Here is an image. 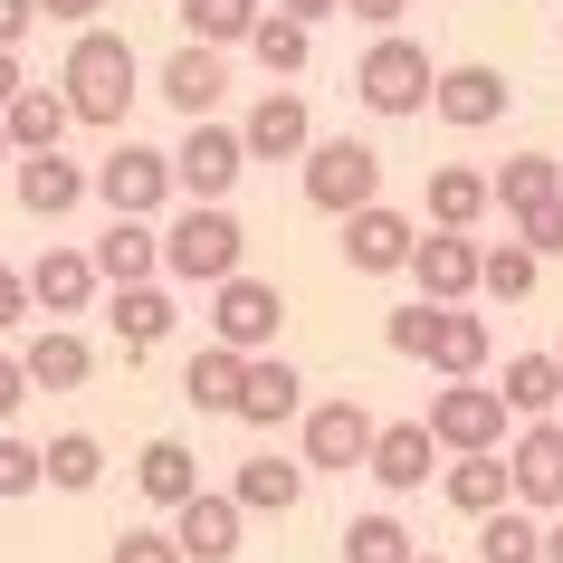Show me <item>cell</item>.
I'll return each mask as SVG.
<instances>
[{
  "label": "cell",
  "mask_w": 563,
  "mask_h": 563,
  "mask_svg": "<svg viewBox=\"0 0 563 563\" xmlns=\"http://www.w3.org/2000/svg\"><path fill=\"white\" fill-rule=\"evenodd\" d=\"M544 563H563V516H554V526H544Z\"/></svg>",
  "instance_id": "f907efd6"
},
{
  "label": "cell",
  "mask_w": 563,
  "mask_h": 563,
  "mask_svg": "<svg viewBox=\"0 0 563 563\" xmlns=\"http://www.w3.org/2000/svg\"><path fill=\"white\" fill-rule=\"evenodd\" d=\"M134 487H144L163 516H173V506H191V497H201V459H191V440H144V459H134Z\"/></svg>",
  "instance_id": "4316f807"
},
{
  "label": "cell",
  "mask_w": 563,
  "mask_h": 563,
  "mask_svg": "<svg viewBox=\"0 0 563 563\" xmlns=\"http://www.w3.org/2000/svg\"><path fill=\"white\" fill-rule=\"evenodd\" d=\"M325 10H344V0H277V20H297V30H316Z\"/></svg>",
  "instance_id": "681fc988"
},
{
  "label": "cell",
  "mask_w": 563,
  "mask_h": 563,
  "mask_svg": "<svg viewBox=\"0 0 563 563\" xmlns=\"http://www.w3.org/2000/svg\"><path fill=\"white\" fill-rule=\"evenodd\" d=\"M153 96H163V106H173V115L210 124V106H220V96H230V67L210 58V48H191V38H181L173 58H163V77H153Z\"/></svg>",
  "instance_id": "ac0fdd59"
},
{
  "label": "cell",
  "mask_w": 563,
  "mask_h": 563,
  "mask_svg": "<svg viewBox=\"0 0 563 563\" xmlns=\"http://www.w3.org/2000/svg\"><path fill=\"white\" fill-rule=\"evenodd\" d=\"M20 287H30V316L67 325V316H87V306H96V258H87V249H38V258L20 267Z\"/></svg>",
  "instance_id": "7c38bea8"
},
{
  "label": "cell",
  "mask_w": 563,
  "mask_h": 563,
  "mask_svg": "<svg viewBox=\"0 0 563 563\" xmlns=\"http://www.w3.org/2000/svg\"><path fill=\"white\" fill-rule=\"evenodd\" d=\"M506 477H516V506H563V430L554 420H526V430H516Z\"/></svg>",
  "instance_id": "d6986e66"
},
{
  "label": "cell",
  "mask_w": 563,
  "mask_h": 563,
  "mask_svg": "<svg viewBox=\"0 0 563 563\" xmlns=\"http://www.w3.org/2000/svg\"><path fill=\"white\" fill-rule=\"evenodd\" d=\"M554 430H563V401H554Z\"/></svg>",
  "instance_id": "816d5d0a"
},
{
  "label": "cell",
  "mask_w": 563,
  "mask_h": 563,
  "mask_svg": "<svg viewBox=\"0 0 563 563\" xmlns=\"http://www.w3.org/2000/svg\"><path fill=\"white\" fill-rule=\"evenodd\" d=\"M20 401H30V373H20V354H0V430L20 420Z\"/></svg>",
  "instance_id": "ee69618b"
},
{
  "label": "cell",
  "mask_w": 563,
  "mask_h": 563,
  "mask_svg": "<svg viewBox=\"0 0 563 563\" xmlns=\"http://www.w3.org/2000/svg\"><path fill=\"white\" fill-rule=\"evenodd\" d=\"M306 201L334 210V220L373 210V201H383V153L354 144V134H334V144H306Z\"/></svg>",
  "instance_id": "277c9868"
},
{
  "label": "cell",
  "mask_w": 563,
  "mask_h": 563,
  "mask_svg": "<svg viewBox=\"0 0 563 563\" xmlns=\"http://www.w3.org/2000/svg\"><path fill=\"white\" fill-rule=\"evenodd\" d=\"M96 10L106 0H38V20H67V30H96Z\"/></svg>",
  "instance_id": "bcb514c9"
},
{
  "label": "cell",
  "mask_w": 563,
  "mask_h": 563,
  "mask_svg": "<svg viewBox=\"0 0 563 563\" xmlns=\"http://www.w3.org/2000/svg\"><path fill=\"white\" fill-rule=\"evenodd\" d=\"M306 144H316V115H306L297 87H267L249 106V124H239V153L249 163H306Z\"/></svg>",
  "instance_id": "8fae6325"
},
{
  "label": "cell",
  "mask_w": 563,
  "mask_h": 563,
  "mask_svg": "<svg viewBox=\"0 0 563 563\" xmlns=\"http://www.w3.org/2000/svg\"><path fill=\"white\" fill-rule=\"evenodd\" d=\"M106 325H115V344H124V354H153V344L173 334V297H163V287H115Z\"/></svg>",
  "instance_id": "1f68e13d"
},
{
  "label": "cell",
  "mask_w": 563,
  "mask_h": 563,
  "mask_svg": "<svg viewBox=\"0 0 563 563\" xmlns=\"http://www.w3.org/2000/svg\"><path fill=\"white\" fill-rule=\"evenodd\" d=\"M106 563H181V554H173V534H163V526H124Z\"/></svg>",
  "instance_id": "b9f144b4"
},
{
  "label": "cell",
  "mask_w": 563,
  "mask_h": 563,
  "mask_svg": "<svg viewBox=\"0 0 563 563\" xmlns=\"http://www.w3.org/2000/svg\"><path fill=\"white\" fill-rule=\"evenodd\" d=\"M506 96H516V87H506L497 67L468 58V67H440V77H430V115L459 124V134H487V124L506 115Z\"/></svg>",
  "instance_id": "4fadbf2b"
},
{
  "label": "cell",
  "mask_w": 563,
  "mask_h": 563,
  "mask_svg": "<svg viewBox=\"0 0 563 563\" xmlns=\"http://www.w3.org/2000/svg\"><path fill=\"white\" fill-rule=\"evenodd\" d=\"M554 516H563V506H554Z\"/></svg>",
  "instance_id": "9f6ffc18"
},
{
  "label": "cell",
  "mask_w": 563,
  "mask_h": 563,
  "mask_svg": "<svg viewBox=\"0 0 563 563\" xmlns=\"http://www.w3.org/2000/svg\"><path fill=\"white\" fill-rule=\"evenodd\" d=\"M48 477H38V440H20V430H0V497H38Z\"/></svg>",
  "instance_id": "f35d334b"
},
{
  "label": "cell",
  "mask_w": 563,
  "mask_h": 563,
  "mask_svg": "<svg viewBox=\"0 0 563 563\" xmlns=\"http://www.w3.org/2000/svg\"><path fill=\"white\" fill-rule=\"evenodd\" d=\"M487 354H497V334H487V316H477V306H440V316H430V373H449V383H477V373H487Z\"/></svg>",
  "instance_id": "e0dca14e"
},
{
  "label": "cell",
  "mask_w": 563,
  "mask_h": 563,
  "mask_svg": "<svg viewBox=\"0 0 563 563\" xmlns=\"http://www.w3.org/2000/svg\"><path fill=\"white\" fill-rule=\"evenodd\" d=\"M20 316H30V287H20V267H0V334L20 325Z\"/></svg>",
  "instance_id": "f6af8a7d"
},
{
  "label": "cell",
  "mask_w": 563,
  "mask_h": 563,
  "mask_svg": "<svg viewBox=\"0 0 563 563\" xmlns=\"http://www.w3.org/2000/svg\"><path fill=\"white\" fill-rule=\"evenodd\" d=\"M373 430H383V420L363 411L354 391L316 401V411H306V468H344V477H354L363 459H373Z\"/></svg>",
  "instance_id": "30bf717a"
},
{
  "label": "cell",
  "mask_w": 563,
  "mask_h": 563,
  "mask_svg": "<svg viewBox=\"0 0 563 563\" xmlns=\"http://www.w3.org/2000/svg\"><path fill=\"white\" fill-rule=\"evenodd\" d=\"M87 191L115 210V220H153V210L173 201V153H153V144H134V134H115V153L87 173Z\"/></svg>",
  "instance_id": "8992f818"
},
{
  "label": "cell",
  "mask_w": 563,
  "mask_h": 563,
  "mask_svg": "<svg viewBox=\"0 0 563 563\" xmlns=\"http://www.w3.org/2000/svg\"><path fill=\"white\" fill-rule=\"evenodd\" d=\"M58 96H67V115H77V124L124 134L134 96H144V58H134V38H124V30H77V48H67V67H58Z\"/></svg>",
  "instance_id": "6da1fadb"
},
{
  "label": "cell",
  "mask_w": 563,
  "mask_h": 563,
  "mask_svg": "<svg viewBox=\"0 0 563 563\" xmlns=\"http://www.w3.org/2000/svg\"><path fill=\"white\" fill-rule=\"evenodd\" d=\"M411 277H420V306H468V297H477V239L430 230V239L411 249Z\"/></svg>",
  "instance_id": "5bb4252c"
},
{
  "label": "cell",
  "mask_w": 563,
  "mask_h": 563,
  "mask_svg": "<svg viewBox=\"0 0 563 563\" xmlns=\"http://www.w3.org/2000/svg\"><path fill=\"white\" fill-rule=\"evenodd\" d=\"M430 316H440V306H420V297H411V306H391L383 344H391V354H411V363H420V354H430Z\"/></svg>",
  "instance_id": "60d3db41"
},
{
  "label": "cell",
  "mask_w": 563,
  "mask_h": 563,
  "mask_svg": "<svg viewBox=\"0 0 563 563\" xmlns=\"http://www.w3.org/2000/svg\"><path fill=\"white\" fill-rule=\"evenodd\" d=\"M239 526H249V516H239L230 497H210V487H201L191 506H173V526H163V534H173L181 563H230L239 554Z\"/></svg>",
  "instance_id": "9a60e30c"
},
{
  "label": "cell",
  "mask_w": 563,
  "mask_h": 563,
  "mask_svg": "<svg viewBox=\"0 0 563 563\" xmlns=\"http://www.w3.org/2000/svg\"><path fill=\"white\" fill-rule=\"evenodd\" d=\"M363 468L383 477L391 497H411V487H430L440 449H430V430H420V420H391V430H373V459H363Z\"/></svg>",
  "instance_id": "7402d4cb"
},
{
  "label": "cell",
  "mask_w": 563,
  "mask_h": 563,
  "mask_svg": "<svg viewBox=\"0 0 563 563\" xmlns=\"http://www.w3.org/2000/svg\"><path fill=\"white\" fill-rule=\"evenodd\" d=\"M344 563H420V544L401 516H354L344 526Z\"/></svg>",
  "instance_id": "8d00e7d4"
},
{
  "label": "cell",
  "mask_w": 563,
  "mask_h": 563,
  "mask_svg": "<svg viewBox=\"0 0 563 563\" xmlns=\"http://www.w3.org/2000/svg\"><path fill=\"white\" fill-rule=\"evenodd\" d=\"M239 258H249V230L230 210H181L163 230V277H181V287H230Z\"/></svg>",
  "instance_id": "7a4b0ae2"
},
{
  "label": "cell",
  "mask_w": 563,
  "mask_h": 563,
  "mask_svg": "<svg viewBox=\"0 0 563 563\" xmlns=\"http://www.w3.org/2000/svg\"><path fill=\"white\" fill-rule=\"evenodd\" d=\"M411 249H420V220H411V210H391V201H373V210L344 220V267H354V277H401Z\"/></svg>",
  "instance_id": "9c48e42d"
},
{
  "label": "cell",
  "mask_w": 563,
  "mask_h": 563,
  "mask_svg": "<svg viewBox=\"0 0 563 563\" xmlns=\"http://www.w3.org/2000/svg\"><path fill=\"white\" fill-rule=\"evenodd\" d=\"M430 77H440V67H430V48L391 30V38H373V48H363L354 96L373 106V115H420V106H430Z\"/></svg>",
  "instance_id": "5b68a950"
},
{
  "label": "cell",
  "mask_w": 563,
  "mask_h": 563,
  "mask_svg": "<svg viewBox=\"0 0 563 563\" xmlns=\"http://www.w3.org/2000/svg\"><path fill=\"white\" fill-rule=\"evenodd\" d=\"M534 277L544 267L516 249V239H497V249H477V297H497V306H516V297H534Z\"/></svg>",
  "instance_id": "74e56055"
},
{
  "label": "cell",
  "mask_w": 563,
  "mask_h": 563,
  "mask_svg": "<svg viewBox=\"0 0 563 563\" xmlns=\"http://www.w3.org/2000/svg\"><path fill=\"white\" fill-rule=\"evenodd\" d=\"M239 173H249V153H239V124H191L173 144V191L191 210H230Z\"/></svg>",
  "instance_id": "52a82bcc"
},
{
  "label": "cell",
  "mask_w": 563,
  "mask_h": 563,
  "mask_svg": "<svg viewBox=\"0 0 563 563\" xmlns=\"http://www.w3.org/2000/svg\"><path fill=\"white\" fill-rule=\"evenodd\" d=\"M420 563H440V554H420Z\"/></svg>",
  "instance_id": "db71d44e"
},
{
  "label": "cell",
  "mask_w": 563,
  "mask_h": 563,
  "mask_svg": "<svg viewBox=\"0 0 563 563\" xmlns=\"http://www.w3.org/2000/svg\"><path fill=\"white\" fill-rule=\"evenodd\" d=\"M239 373H249L239 354H220V344H201V354L181 363V401H191V411H239Z\"/></svg>",
  "instance_id": "d6a6232c"
},
{
  "label": "cell",
  "mask_w": 563,
  "mask_h": 563,
  "mask_svg": "<svg viewBox=\"0 0 563 563\" xmlns=\"http://www.w3.org/2000/svg\"><path fill=\"white\" fill-rule=\"evenodd\" d=\"M67 96L58 87H30L20 96V106H10V115H0V144H10V163H30V153H58L67 144Z\"/></svg>",
  "instance_id": "603a6c76"
},
{
  "label": "cell",
  "mask_w": 563,
  "mask_h": 563,
  "mask_svg": "<svg viewBox=\"0 0 563 563\" xmlns=\"http://www.w3.org/2000/svg\"><path fill=\"white\" fill-rule=\"evenodd\" d=\"M297 411H306V383H297V363H287V354H258L249 373H239V411L230 420L277 430V420H297Z\"/></svg>",
  "instance_id": "ffe728a7"
},
{
  "label": "cell",
  "mask_w": 563,
  "mask_h": 563,
  "mask_svg": "<svg viewBox=\"0 0 563 563\" xmlns=\"http://www.w3.org/2000/svg\"><path fill=\"white\" fill-rule=\"evenodd\" d=\"M267 20V0H181V30H191V48H249V30Z\"/></svg>",
  "instance_id": "f546056e"
},
{
  "label": "cell",
  "mask_w": 563,
  "mask_h": 563,
  "mask_svg": "<svg viewBox=\"0 0 563 563\" xmlns=\"http://www.w3.org/2000/svg\"><path fill=\"white\" fill-rule=\"evenodd\" d=\"M249 58H258L267 77H306V58H316V30H297V20H277V10H267L258 30H249Z\"/></svg>",
  "instance_id": "e575fe53"
},
{
  "label": "cell",
  "mask_w": 563,
  "mask_h": 563,
  "mask_svg": "<svg viewBox=\"0 0 563 563\" xmlns=\"http://www.w3.org/2000/svg\"><path fill=\"white\" fill-rule=\"evenodd\" d=\"M477 554L487 563H544V526H534L526 506H497V516L477 526Z\"/></svg>",
  "instance_id": "d590c367"
},
{
  "label": "cell",
  "mask_w": 563,
  "mask_h": 563,
  "mask_svg": "<svg viewBox=\"0 0 563 563\" xmlns=\"http://www.w3.org/2000/svg\"><path fill=\"white\" fill-rule=\"evenodd\" d=\"M38 477H48V487H58V497H87L96 477H106V449H96L87 430H58V440L38 449Z\"/></svg>",
  "instance_id": "836d02e7"
},
{
  "label": "cell",
  "mask_w": 563,
  "mask_h": 563,
  "mask_svg": "<svg viewBox=\"0 0 563 563\" xmlns=\"http://www.w3.org/2000/svg\"><path fill=\"white\" fill-rule=\"evenodd\" d=\"M77 201H87V163H67V153H30L20 163V210L30 220H67Z\"/></svg>",
  "instance_id": "d4e9b609"
},
{
  "label": "cell",
  "mask_w": 563,
  "mask_h": 563,
  "mask_svg": "<svg viewBox=\"0 0 563 563\" xmlns=\"http://www.w3.org/2000/svg\"><path fill=\"white\" fill-rule=\"evenodd\" d=\"M440 487H449V506H459V516H477V526H487L497 506H516L506 449H487V459H449V468H440Z\"/></svg>",
  "instance_id": "484cf974"
},
{
  "label": "cell",
  "mask_w": 563,
  "mask_h": 563,
  "mask_svg": "<svg viewBox=\"0 0 563 563\" xmlns=\"http://www.w3.org/2000/svg\"><path fill=\"white\" fill-rule=\"evenodd\" d=\"M344 10H354V20H373V30L391 38V30H401V10H411V0H344Z\"/></svg>",
  "instance_id": "7dc6e473"
},
{
  "label": "cell",
  "mask_w": 563,
  "mask_h": 563,
  "mask_svg": "<svg viewBox=\"0 0 563 563\" xmlns=\"http://www.w3.org/2000/svg\"><path fill=\"white\" fill-rule=\"evenodd\" d=\"M497 401H506V420H554L563 363L554 354H516V363H506V383H497Z\"/></svg>",
  "instance_id": "4dcf8cb0"
},
{
  "label": "cell",
  "mask_w": 563,
  "mask_h": 563,
  "mask_svg": "<svg viewBox=\"0 0 563 563\" xmlns=\"http://www.w3.org/2000/svg\"><path fill=\"white\" fill-rule=\"evenodd\" d=\"M20 373H30V391H77L96 373V344L77 325H38L30 344H20Z\"/></svg>",
  "instance_id": "44dd1931"
},
{
  "label": "cell",
  "mask_w": 563,
  "mask_h": 563,
  "mask_svg": "<svg viewBox=\"0 0 563 563\" xmlns=\"http://www.w3.org/2000/svg\"><path fill=\"white\" fill-rule=\"evenodd\" d=\"M30 30H38V0H0V48H10V58H20Z\"/></svg>",
  "instance_id": "7bdbcfd3"
},
{
  "label": "cell",
  "mask_w": 563,
  "mask_h": 563,
  "mask_svg": "<svg viewBox=\"0 0 563 563\" xmlns=\"http://www.w3.org/2000/svg\"><path fill=\"white\" fill-rule=\"evenodd\" d=\"M0 163H10V144H0Z\"/></svg>",
  "instance_id": "f5cc1de1"
},
{
  "label": "cell",
  "mask_w": 563,
  "mask_h": 563,
  "mask_svg": "<svg viewBox=\"0 0 563 563\" xmlns=\"http://www.w3.org/2000/svg\"><path fill=\"white\" fill-rule=\"evenodd\" d=\"M87 258H96V287H153L163 277V230L153 220H106V239Z\"/></svg>",
  "instance_id": "2e32d148"
},
{
  "label": "cell",
  "mask_w": 563,
  "mask_h": 563,
  "mask_svg": "<svg viewBox=\"0 0 563 563\" xmlns=\"http://www.w3.org/2000/svg\"><path fill=\"white\" fill-rule=\"evenodd\" d=\"M554 363H563V344H554Z\"/></svg>",
  "instance_id": "11a10c76"
},
{
  "label": "cell",
  "mask_w": 563,
  "mask_h": 563,
  "mask_svg": "<svg viewBox=\"0 0 563 563\" xmlns=\"http://www.w3.org/2000/svg\"><path fill=\"white\" fill-rule=\"evenodd\" d=\"M20 96H30V67H20V58H10V48H0V115H10Z\"/></svg>",
  "instance_id": "c3c4849f"
},
{
  "label": "cell",
  "mask_w": 563,
  "mask_h": 563,
  "mask_svg": "<svg viewBox=\"0 0 563 563\" xmlns=\"http://www.w3.org/2000/svg\"><path fill=\"white\" fill-rule=\"evenodd\" d=\"M487 210H497V201H487V173H468V163H440V173H430V230L468 239Z\"/></svg>",
  "instance_id": "f1b7e54d"
},
{
  "label": "cell",
  "mask_w": 563,
  "mask_h": 563,
  "mask_svg": "<svg viewBox=\"0 0 563 563\" xmlns=\"http://www.w3.org/2000/svg\"><path fill=\"white\" fill-rule=\"evenodd\" d=\"M487 201H497V210H506V230H516L526 210L563 201V163H554V153H516L506 173H487Z\"/></svg>",
  "instance_id": "cb8c5ba5"
},
{
  "label": "cell",
  "mask_w": 563,
  "mask_h": 563,
  "mask_svg": "<svg viewBox=\"0 0 563 563\" xmlns=\"http://www.w3.org/2000/svg\"><path fill=\"white\" fill-rule=\"evenodd\" d=\"M420 430H430V449H449V459H487V449H506V401L487 383H449V391H430Z\"/></svg>",
  "instance_id": "ba28073f"
},
{
  "label": "cell",
  "mask_w": 563,
  "mask_h": 563,
  "mask_svg": "<svg viewBox=\"0 0 563 563\" xmlns=\"http://www.w3.org/2000/svg\"><path fill=\"white\" fill-rule=\"evenodd\" d=\"M516 249H526L534 267H544V258H563V201H544V210H526V220H516Z\"/></svg>",
  "instance_id": "ab89813d"
},
{
  "label": "cell",
  "mask_w": 563,
  "mask_h": 563,
  "mask_svg": "<svg viewBox=\"0 0 563 563\" xmlns=\"http://www.w3.org/2000/svg\"><path fill=\"white\" fill-rule=\"evenodd\" d=\"M297 497H306V468H297V459H239V477H230V506H239V516H287Z\"/></svg>",
  "instance_id": "83f0119b"
},
{
  "label": "cell",
  "mask_w": 563,
  "mask_h": 563,
  "mask_svg": "<svg viewBox=\"0 0 563 563\" xmlns=\"http://www.w3.org/2000/svg\"><path fill=\"white\" fill-rule=\"evenodd\" d=\"M277 325H287V297H277L267 277L239 267L230 287H210V344H220V354H239V363L277 354Z\"/></svg>",
  "instance_id": "3957f363"
}]
</instances>
